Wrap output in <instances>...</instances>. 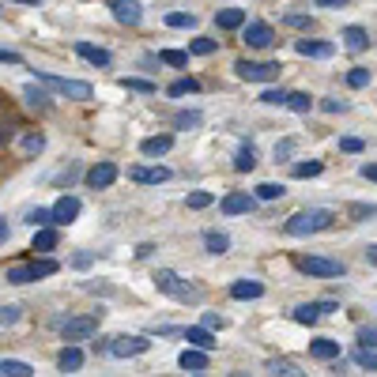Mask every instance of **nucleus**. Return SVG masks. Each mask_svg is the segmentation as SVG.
<instances>
[{
	"mask_svg": "<svg viewBox=\"0 0 377 377\" xmlns=\"http://www.w3.org/2000/svg\"><path fill=\"white\" fill-rule=\"evenodd\" d=\"M332 219H336V211H328V208H306V211H298V215H291L283 231H287L291 238H309V234L328 231Z\"/></svg>",
	"mask_w": 377,
	"mask_h": 377,
	"instance_id": "obj_1",
	"label": "nucleus"
},
{
	"mask_svg": "<svg viewBox=\"0 0 377 377\" xmlns=\"http://www.w3.org/2000/svg\"><path fill=\"white\" fill-rule=\"evenodd\" d=\"M155 287H159L162 294H170V298H178V302H204V291L197 287V283H189V279H181L178 272H170V268H162V272H155Z\"/></svg>",
	"mask_w": 377,
	"mask_h": 377,
	"instance_id": "obj_2",
	"label": "nucleus"
},
{
	"mask_svg": "<svg viewBox=\"0 0 377 377\" xmlns=\"http://www.w3.org/2000/svg\"><path fill=\"white\" fill-rule=\"evenodd\" d=\"M34 72V79L45 87H53L57 95H68V98H76V102H87V98H95V87L84 84V79H68V76H53V72H42V68H31Z\"/></svg>",
	"mask_w": 377,
	"mask_h": 377,
	"instance_id": "obj_3",
	"label": "nucleus"
},
{
	"mask_svg": "<svg viewBox=\"0 0 377 377\" xmlns=\"http://www.w3.org/2000/svg\"><path fill=\"white\" fill-rule=\"evenodd\" d=\"M238 79H245V84H272V79H279V61H249L242 57L234 64Z\"/></svg>",
	"mask_w": 377,
	"mask_h": 377,
	"instance_id": "obj_4",
	"label": "nucleus"
},
{
	"mask_svg": "<svg viewBox=\"0 0 377 377\" xmlns=\"http://www.w3.org/2000/svg\"><path fill=\"white\" fill-rule=\"evenodd\" d=\"M98 321H102V314H87V317H68L61 325V336L64 344H84V339H91L98 332Z\"/></svg>",
	"mask_w": 377,
	"mask_h": 377,
	"instance_id": "obj_5",
	"label": "nucleus"
},
{
	"mask_svg": "<svg viewBox=\"0 0 377 377\" xmlns=\"http://www.w3.org/2000/svg\"><path fill=\"white\" fill-rule=\"evenodd\" d=\"M147 347H151V339H144V336H114L109 344H102V351L114 355V358H136V355H144Z\"/></svg>",
	"mask_w": 377,
	"mask_h": 377,
	"instance_id": "obj_6",
	"label": "nucleus"
},
{
	"mask_svg": "<svg viewBox=\"0 0 377 377\" xmlns=\"http://www.w3.org/2000/svg\"><path fill=\"white\" fill-rule=\"evenodd\" d=\"M298 272L317 275V279H336V275H344L347 268L339 261H328V256H298Z\"/></svg>",
	"mask_w": 377,
	"mask_h": 377,
	"instance_id": "obj_7",
	"label": "nucleus"
},
{
	"mask_svg": "<svg viewBox=\"0 0 377 377\" xmlns=\"http://www.w3.org/2000/svg\"><path fill=\"white\" fill-rule=\"evenodd\" d=\"M242 42L249 45V49H268V45L275 42V31L268 23H249L245 20V26H242Z\"/></svg>",
	"mask_w": 377,
	"mask_h": 377,
	"instance_id": "obj_8",
	"label": "nucleus"
},
{
	"mask_svg": "<svg viewBox=\"0 0 377 377\" xmlns=\"http://www.w3.org/2000/svg\"><path fill=\"white\" fill-rule=\"evenodd\" d=\"M79 211H84L79 197H61L57 204H53V226H68V223H76Z\"/></svg>",
	"mask_w": 377,
	"mask_h": 377,
	"instance_id": "obj_9",
	"label": "nucleus"
},
{
	"mask_svg": "<svg viewBox=\"0 0 377 377\" xmlns=\"http://www.w3.org/2000/svg\"><path fill=\"white\" fill-rule=\"evenodd\" d=\"M109 8H114V20L125 26H140V20H144L140 0H109Z\"/></svg>",
	"mask_w": 377,
	"mask_h": 377,
	"instance_id": "obj_10",
	"label": "nucleus"
},
{
	"mask_svg": "<svg viewBox=\"0 0 377 377\" xmlns=\"http://www.w3.org/2000/svg\"><path fill=\"white\" fill-rule=\"evenodd\" d=\"M117 162H95V167L87 170V189H109L117 181Z\"/></svg>",
	"mask_w": 377,
	"mask_h": 377,
	"instance_id": "obj_11",
	"label": "nucleus"
},
{
	"mask_svg": "<svg viewBox=\"0 0 377 377\" xmlns=\"http://www.w3.org/2000/svg\"><path fill=\"white\" fill-rule=\"evenodd\" d=\"M128 178L140 181V185H162V181L174 178V170L170 167H132V170H128Z\"/></svg>",
	"mask_w": 377,
	"mask_h": 377,
	"instance_id": "obj_12",
	"label": "nucleus"
},
{
	"mask_svg": "<svg viewBox=\"0 0 377 377\" xmlns=\"http://www.w3.org/2000/svg\"><path fill=\"white\" fill-rule=\"evenodd\" d=\"M219 208H223V215H249L256 208V197H249V192H226Z\"/></svg>",
	"mask_w": 377,
	"mask_h": 377,
	"instance_id": "obj_13",
	"label": "nucleus"
},
{
	"mask_svg": "<svg viewBox=\"0 0 377 377\" xmlns=\"http://www.w3.org/2000/svg\"><path fill=\"white\" fill-rule=\"evenodd\" d=\"M76 53L84 61H91L95 64V68H109V64H114V53L109 49H102V45H91V42H76Z\"/></svg>",
	"mask_w": 377,
	"mask_h": 377,
	"instance_id": "obj_14",
	"label": "nucleus"
},
{
	"mask_svg": "<svg viewBox=\"0 0 377 377\" xmlns=\"http://www.w3.org/2000/svg\"><path fill=\"white\" fill-rule=\"evenodd\" d=\"M178 362H181V370H189V374H204L208 370V351L204 347H185Z\"/></svg>",
	"mask_w": 377,
	"mask_h": 377,
	"instance_id": "obj_15",
	"label": "nucleus"
},
{
	"mask_svg": "<svg viewBox=\"0 0 377 377\" xmlns=\"http://www.w3.org/2000/svg\"><path fill=\"white\" fill-rule=\"evenodd\" d=\"M79 366H84V351H79V344H64V351L57 355V370L61 374H76Z\"/></svg>",
	"mask_w": 377,
	"mask_h": 377,
	"instance_id": "obj_16",
	"label": "nucleus"
},
{
	"mask_svg": "<svg viewBox=\"0 0 377 377\" xmlns=\"http://www.w3.org/2000/svg\"><path fill=\"white\" fill-rule=\"evenodd\" d=\"M23 98H26V106H31V109H38V114H45V109H53V95H49L45 87H38V84L23 87Z\"/></svg>",
	"mask_w": 377,
	"mask_h": 377,
	"instance_id": "obj_17",
	"label": "nucleus"
},
{
	"mask_svg": "<svg viewBox=\"0 0 377 377\" xmlns=\"http://www.w3.org/2000/svg\"><path fill=\"white\" fill-rule=\"evenodd\" d=\"M264 294V283H256V279H238V283H231V298H238V302H256Z\"/></svg>",
	"mask_w": 377,
	"mask_h": 377,
	"instance_id": "obj_18",
	"label": "nucleus"
},
{
	"mask_svg": "<svg viewBox=\"0 0 377 377\" xmlns=\"http://www.w3.org/2000/svg\"><path fill=\"white\" fill-rule=\"evenodd\" d=\"M215 26L219 31H242L245 26V8H223V12H215Z\"/></svg>",
	"mask_w": 377,
	"mask_h": 377,
	"instance_id": "obj_19",
	"label": "nucleus"
},
{
	"mask_svg": "<svg viewBox=\"0 0 377 377\" xmlns=\"http://www.w3.org/2000/svg\"><path fill=\"white\" fill-rule=\"evenodd\" d=\"M294 49L302 53V57H332L336 45L332 42H317V38H298V45Z\"/></svg>",
	"mask_w": 377,
	"mask_h": 377,
	"instance_id": "obj_20",
	"label": "nucleus"
},
{
	"mask_svg": "<svg viewBox=\"0 0 377 377\" xmlns=\"http://www.w3.org/2000/svg\"><path fill=\"white\" fill-rule=\"evenodd\" d=\"M170 147H174V136L162 132V136H147V140L140 144V151L147 155V159H159V155H167Z\"/></svg>",
	"mask_w": 377,
	"mask_h": 377,
	"instance_id": "obj_21",
	"label": "nucleus"
},
{
	"mask_svg": "<svg viewBox=\"0 0 377 377\" xmlns=\"http://www.w3.org/2000/svg\"><path fill=\"white\" fill-rule=\"evenodd\" d=\"M189 339V347H204V351H211V347H215V336H211V328L208 325H197V328H185V332H181Z\"/></svg>",
	"mask_w": 377,
	"mask_h": 377,
	"instance_id": "obj_22",
	"label": "nucleus"
},
{
	"mask_svg": "<svg viewBox=\"0 0 377 377\" xmlns=\"http://www.w3.org/2000/svg\"><path fill=\"white\" fill-rule=\"evenodd\" d=\"M0 377H34V366L23 358H0Z\"/></svg>",
	"mask_w": 377,
	"mask_h": 377,
	"instance_id": "obj_23",
	"label": "nucleus"
},
{
	"mask_svg": "<svg viewBox=\"0 0 377 377\" xmlns=\"http://www.w3.org/2000/svg\"><path fill=\"white\" fill-rule=\"evenodd\" d=\"M344 45L347 49H366V45H370V31H366V26H347L344 31Z\"/></svg>",
	"mask_w": 377,
	"mask_h": 377,
	"instance_id": "obj_24",
	"label": "nucleus"
},
{
	"mask_svg": "<svg viewBox=\"0 0 377 377\" xmlns=\"http://www.w3.org/2000/svg\"><path fill=\"white\" fill-rule=\"evenodd\" d=\"M309 355L321 358V362H328V358H339V344L336 339H314V344H309Z\"/></svg>",
	"mask_w": 377,
	"mask_h": 377,
	"instance_id": "obj_25",
	"label": "nucleus"
},
{
	"mask_svg": "<svg viewBox=\"0 0 377 377\" xmlns=\"http://www.w3.org/2000/svg\"><path fill=\"white\" fill-rule=\"evenodd\" d=\"M204 245H208V253L223 256L226 249H231V238H226L223 231H204Z\"/></svg>",
	"mask_w": 377,
	"mask_h": 377,
	"instance_id": "obj_26",
	"label": "nucleus"
},
{
	"mask_svg": "<svg viewBox=\"0 0 377 377\" xmlns=\"http://www.w3.org/2000/svg\"><path fill=\"white\" fill-rule=\"evenodd\" d=\"M31 249H38V253L57 249V231H53V226H38V234H34V245H31Z\"/></svg>",
	"mask_w": 377,
	"mask_h": 377,
	"instance_id": "obj_27",
	"label": "nucleus"
},
{
	"mask_svg": "<svg viewBox=\"0 0 377 377\" xmlns=\"http://www.w3.org/2000/svg\"><path fill=\"white\" fill-rule=\"evenodd\" d=\"M23 223L34 226V231H38V226H53V208H31L23 215Z\"/></svg>",
	"mask_w": 377,
	"mask_h": 377,
	"instance_id": "obj_28",
	"label": "nucleus"
},
{
	"mask_svg": "<svg viewBox=\"0 0 377 377\" xmlns=\"http://www.w3.org/2000/svg\"><path fill=\"white\" fill-rule=\"evenodd\" d=\"M197 91H200V84H197V79H174V84L167 87V95L170 98H185V95H197Z\"/></svg>",
	"mask_w": 377,
	"mask_h": 377,
	"instance_id": "obj_29",
	"label": "nucleus"
},
{
	"mask_svg": "<svg viewBox=\"0 0 377 377\" xmlns=\"http://www.w3.org/2000/svg\"><path fill=\"white\" fill-rule=\"evenodd\" d=\"M167 26H174V31H192V26H197V15L192 12H167Z\"/></svg>",
	"mask_w": 377,
	"mask_h": 377,
	"instance_id": "obj_30",
	"label": "nucleus"
},
{
	"mask_svg": "<svg viewBox=\"0 0 377 377\" xmlns=\"http://www.w3.org/2000/svg\"><path fill=\"white\" fill-rule=\"evenodd\" d=\"M287 109H294V114H309V109H314V98H309L306 91H291V95H287Z\"/></svg>",
	"mask_w": 377,
	"mask_h": 377,
	"instance_id": "obj_31",
	"label": "nucleus"
},
{
	"mask_svg": "<svg viewBox=\"0 0 377 377\" xmlns=\"http://www.w3.org/2000/svg\"><path fill=\"white\" fill-rule=\"evenodd\" d=\"M253 167H256V151H253V147H249V144H245V147H242V151H238V155H234V170H238V174H249Z\"/></svg>",
	"mask_w": 377,
	"mask_h": 377,
	"instance_id": "obj_32",
	"label": "nucleus"
},
{
	"mask_svg": "<svg viewBox=\"0 0 377 377\" xmlns=\"http://www.w3.org/2000/svg\"><path fill=\"white\" fill-rule=\"evenodd\" d=\"M117 84H121L125 91H136V95H155V84H151V79H136V76H121V79H117Z\"/></svg>",
	"mask_w": 377,
	"mask_h": 377,
	"instance_id": "obj_33",
	"label": "nucleus"
},
{
	"mask_svg": "<svg viewBox=\"0 0 377 377\" xmlns=\"http://www.w3.org/2000/svg\"><path fill=\"white\" fill-rule=\"evenodd\" d=\"M264 370H268V374H275V377H298V374H302L294 362H287V358H272V362L264 366Z\"/></svg>",
	"mask_w": 377,
	"mask_h": 377,
	"instance_id": "obj_34",
	"label": "nucleus"
},
{
	"mask_svg": "<svg viewBox=\"0 0 377 377\" xmlns=\"http://www.w3.org/2000/svg\"><path fill=\"white\" fill-rule=\"evenodd\" d=\"M8 283H15V287H26V283H34V268H31V264L8 268Z\"/></svg>",
	"mask_w": 377,
	"mask_h": 377,
	"instance_id": "obj_35",
	"label": "nucleus"
},
{
	"mask_svg": "<svg viewBox=\"0 0 377 377\" xmlns=\"http://www.w3.org/2000/svg\"><path fill=\"white\" fill-rule=\"evenodd\" d=\"M215 49H219L215 38H192V42H189V53H197V57H211Z\"/></svg>",
	"mask_w": 377,
	"mask_h": 377,
	"instance_id": "obj_36",
	"label": "nucleus"
},
{
	"mask_svg": "<svg viewBox=\"0 0 377 377\" xmlns=\"http://www.w3.org/2000/svg\"><path fill=\"white\" fill-rule=\"evenodd\" d=\"M185 204H189L192 211H200V208H211V204H215V197H211V192H204V189H197V192H189V197H185Z\"/></svg>",
	"mask_w": 377,
	"mask_h": 377,
	"instance_id": "obj_37",
	"label": "nucleus"
},
{
	"mask_svg": "<svg viewBox=\"0 0 377 377\" xmlns=\"http://www.w3.org/2000/svg\"><path fill=\"white\" fill-rule=\"evenodd\" d=\"M159 61H162V64H174V68H185V64H189V53H185V49H162Z\"/></svg>",
	"mask_w": 377,
	"mask_h": 377,
	"instance_id": "obj_38",
	"label": "nucleus"
},
{
	"mask_svg": "<svg viewBox=\"0 0 377 377\" xmlns=\"http://www.w3.org/2000/svg\"><path fill=\"white\" fill-rule=\"evenodd\" d=\"M287 95H291V91H283V87H268L261 95V102L264 106H287Z\"/></svg>",
	"mask_w": 377,
	"mask_h": 377,
	"instance_id": "obj_39",
	"label": "nucleus"
},
{
	"mask_svg": "<svg viewBox=\"0 0 377 377\" xmlns=\"http://www.w3.org/2000/svg\"><path fill=\"white\" fill-rule=\"evenodd\" d=\"M294 321H298V325H314V321L321 317V309L317 306H294V314H291Z\"/></svg>",
	"mask_w": 377,
	"mask_h": 377,
	"instance_id": "obj_40",
	"label": "nucleus"
},
{
	"mask_svg": "<svg viewBox=\"0 0 377 377\" xmlns=\"http://www.w3.org/2000/svg\"><path fill=\"white\" fill-rule=\"evenodd\" d=\"M283 185H275V181H264V185H256V200H279L283 197Z\"/></svg>",
	"mask_w": 377,
	"mask_h": 377,
	"instance_id": "obj_41",
	"label": "nucleus"
},
{
	"mask_svg": "<svg viewBox=\"0 0 377 377\" xmlns=\"http://www.w3.org/2000/svg\"><path fill=\"white\" fill-rule=\"evenodd\" d=\"M31 268H34V279H45V275H57V268H61V264L45 256V261H34Z\"/></svg>",
	"mask_w": 377,
	"mask_h": 377,
	"instance_id": "obj_42",
	"label": "nucleus"
},
{
	"mask_svg": "<svg viewBox=\"0 0 377 377\" xmlns=\"http://www.w3.org/2000/svg\"><path fill=\"white\" fill-rule=\"evenodd\" d=\"M200 121H204V117H200L197 109H181V114L174 117V125H178V128H197Z\"/></svg>",
	"mask_w": 377,
	"mask_h": 377,
	"instance_id": "obj_43",
	"label": "nucleus"
},
{
	"mask_svg": "<svg viewBox=\"0 0 377 377\" xmlns=\"http://www.w3.org/2000/svg\"><path fill=\"white\" fill-rule=\"evenodd\" d=\"M23 151H26V155H42V151H45V136H42V132H31V136L23 140Z\"/></svg>",
	"mask_w": 377,
	"mask_h": 377,
	"instance_id": "obj_44",
	"label": "nucleus"
},
{
	"mask_svg": "<svg viewBox=\"0 0 377 377\" xmlns=\"http://www.w3.org/2000/svg\"><path fill=\"white\" fill-rule=\"evenodd\" d=\"M321 170H325V167H321V162H294V178H317V174Z\"/></svg>",
	"mask_w": 377,
	"mask_h": 377,
	"instance_id": "obj_45",
	"label": "nucleus"
},
{
	"mask_svg": "<svg viewBox=\"0 0 377 377\" xmlns=\"http://www.w3.org/2000/svg\"><path fill=\"white\" fill-rule=\"evenodd\" d=\"M366 84H370V68H351V72H347V87H366Z\"/></svg>",
	"mask_w": 377,
	"mask_h": 377,
	"instance_id": "obj_46",
	"label": "nucleus"
},
{
	"mask_svg": "<svg viewBox=\"0 0 377 377\" xmlns=\"http://www.w3.org/2000/svg\"><path fill=\"white\" fill-rule=\"evenodd\" d=\"M355 362L362 366V370H374V374H377V355H374V347H362V351L355 355Z\"/></svg>",
	"mask_w": 377,
	"mask_h": 377,
	"instance_id": "obj_47",
	"label": "nucleus"
},
{
	"mask_svg": "<svg viewBox=\"0 0 377 377\" xmlns=\"http://www.w3.org/2000/svg\"><path fill=\"white\" fill-rule=\"evenodd\" d=\"M347 211H351L358 223H362V219H374V215H377V204H351Z\"/></svg>",
	"mask_w": 377,
	"mask_h": 377,
	"instance_id": "obj_48",
	"label": "nucleus"
},
{
	"mask_svg": "<svg viewBox=\"0 0 377 377\" xmlns=\"http://www.w3.org/2000/svg\"><path fill=\"white\" fill-rule=\"evenodd\" d=\"M15 321H20V306H0V328L15 325Z\"/></svg>",
	"mask_w": 377,
	"mask_h": 377,
	"instance_id": "obj_49",
	"label": "nucleus"
},
{
	"mask_svg": "<svg viewBox=\"0 0 377 377\" xmlns=\"http://www.w3.org/2000/svg\"><path fill=\"white\" fill-rule=\"evenodd\" d=\"M362 140H358V136H344V140H339V151H347V155H358V151H362Z\"/></svg>",
	"mask_w": 377,
	"mask_h": 377,
	"instance_id": "obj_50",
	"label": "nucleus"
},
{
	"mask_svg": "<svg viewBox=\"0 0 377 377\" xmlns=\"http://www.w3.org/2000/svg\"><path fill=\"white\" fill-rule=\"evenodd\" d=\"M358 344L374 347V351H377V328H358Z\"/></svg>",
	"mask_w": 377,
	"mask_h": 377,
	"instance_id": "obj_51",
	"label": "nucleus"
},
{
	"mask_svg": "<svg viewBox=\"0 0 377 377\" xmlns=\"http://www.w3.org/2000/svg\"><path fill=\"white\" fill-rule=\"evenodd\" d=\"M321 109H325V114H344L347 102H344V98H325V102H321Z\"/></svg>",
	"mask_w": 377,
	"mask_h": 377,
	"instance_id": "obj_52",
	"label": "nucleus"
},
{
	"mask_svg": "<svg viewBox=\"0 0 377 377\" xmlns=\"http://www.w3.org/2000/svg\"><path fill=\"white\" fill-rule=\"evenodd\" d=\"M0 64H15V68H20V64H23V53H15V49H0Z\"/></svg>",
	"mask_w": 377,
	"mask_h": 377,
	"instance_id": "obj_53",
	"label": "nucleus"
},
{
	"mask_svg": "<svg viewBox=\"0 0 377 377\" xmlns=\"http://www.w3.org/2000/svg\"><path fill=\"white\" fill-rule=\"evenodd\" d=\"M283 23H287V26H298V31H306V26H309V15H298V12H294V15H287Z\"/></svg>",
	"mask_w": 377,
	"mask_h": 377,
	"instance_id": "obj_54",
	"label": "nucleus"
},
{
	"mask_svg": "<svg viewBox=\"0 0 377 377\" xmlns=\"http://www.w3.org/2000/svg\"><path fill=\"white\" fill-rule=\"evenodd\" d=\"M291 151H294V140H283L279 147H275V159H287Z\"/></svg>",
	"mask_w": 377,
	"mask_h": 377,
	"instance_id": "obj_55",
	"label": "nucleus"
},
{
	"mask_svg": "<svg viewBox=\"0 0 377 377\" xmlns=\"http://www.w3.org/2000/svg\"><path fill=\"white\" fill-rule=\"evenodd\" d=\"M204 325L215 332V328H223V317H219V314H204Z\"/></svg>",
	"mask_w": 377,
	"mask_h": 377,
	"instance_id": "obj_56",
	"label": "nucleus"
},
{
	"mask_svg": "<svg viewBox=\"0 0 377 377\" xmlns=\"http://www.w3.org/2000/svg\"><path fill=\"white\" fill-rule=\"evenodd\" d=\"M358 174H362V178H370V181H377V162H362V170H358Z\"/></svg>",
	"mask_w": 377,
	"mask_h": 377,
	"instance_id": "obj_57",
	"label": "nucleus"
},
{
	"mask_svg": "<svg viewBox=\"0 0 377 377\" xmlns=\"http://www.w3.org/2000/svg\"><path fill=\"white\" fill-rule=\"evenodd\" d=\"M91 261H95V256H91V253H76V256H72V264H76V268H87Z\"/></svg>",
	"mask_w": 377,
	"mask_h": 377,
	"instance_id": "obj_58",
	"label": "nucleus"
},
{
	"mask_svg": "<svg viewBox=\"0 0 377 377\" xmlns=\"http://www.w3.org/2000/svg\"><path fill=\"white\" fill-rule=\"evenodd\" d=\"M317 8H344V4H351V0H314Z\"/></svg>",
	"mask_w": 377,
	"mask_h": 377,
	"instance_id": "obj_59",
	"label": "nucleus"
},
{
	"mask_svg": "<svg viewBox=\"0 0 377 377\" xmlns=\"http://www.w3.org/2000/svg\"><path fill=\"white\" fill-rule=\"evenodd\" d=\"M8 234H12L8 231V219H0V242H8Z\"/></svg>",
	"mask_w": 377,
	"mask_h": 377,
	"instance_id": "obj_60",
	"label": "nucleus"
},
{
	"mask_svg": "<svg viewBox=\"0 0 377 377\" xmlns=\"http://www.w3.org/2000/svg\"><path fill=\"white\" fill-rule=\"evenodd\" d=\"M8 140H12V128H0V147H4Z\"/></svg>",
	"mask_w": 377,
	"mask_h": 377,
	"instance_id": "obj_61",
	"label": "nucleus"
},
{
	"mask_svg": "<svg viewBox=\"0 0 377 377\" xmlns=\"http://www.w3.org/2000/svg\"><path fill=\"white\" fill-rule=\"evenodd\" d=\"M12 4H26V8H42V0H12Z\"/></svg>",
	"mask_w": 377,
	"mask_h": 377,
	"instance_id": "obj_62",
	"label": "nucleus"
},
{
	"mask_svg": "<svg viewBox=\"0 0 377 377\" xmlns=\"http://www.w3.org/2000/svg\"><path fill=\"white\" fill-rule=\"evenodd\" d=\"M366 261H370V264H377V245H370V249H366Z\"/></svg>",
	"mask_w": 377,
	"mask_h": 377,
	"instance_id": "obj_63",
	"label": "nucleus"
}]
</instances>
